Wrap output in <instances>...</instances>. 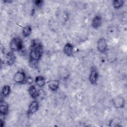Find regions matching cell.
Segmentation results:
<instances>
[{"mask_svg":"<svg viewBox=\"0 0 127 127\" xmlns=\"http://www.w3.org/2000/svg\"><path fill=\"white\" fill-rule=\"evenodd\" d=\"M44 53L42 43L37 39L31 41L29 52V65L31 67H37L38 62Z\"/></svg>","mask_w":127,"mask_h":127,"instance_id":"1","label":"cell"},{"mask_svg":"<svg viewBox=\"0 0 127 127\" xmlns=\"http://www.w3.org/2000/svg\"><path fill=\"white\" fill-rule=\"evenodd\" d=\"M23 47L21 39L19 37L13 38L9 43V48L12 52H19Z\"/></svg>","mask_w":127,"mask_h":127,"instance_id":"2","label":"cell"},{"mask_svg":"<svg viewBox=\"0 0 127 127\" xmlns=\"http://www.w3.org/2000/svg\"><path fill=\"white\" fill-rule=\"evenodd\" d=\"M26 76L23 70H18L14 75V81L18 84H22L26 82Z\"/></svg>","mask_w":127,"mask_h":127,"instance_id":"3","label":"cell"},{"mask_svg":"<svg viewBox=\"0 0 127 127\" xmlns=\"http://www.w3.org/2000/svg\"><path fill=\"white\" fill-rule=\"evenodd\" d=\"M113 106L116 108H124L126 105L125 98L122 96H117L113 98L112 100Z\"/></svg>","mask_w":127,"mask_h":127,"instance_id":"4","label":"cell"},{"mask_svg":"<svg viewBox=\"0 0 127 127\" xmlns=\"http://www.w3.org/2000/svg\"><path fill=\"white\" fill-rule=\"evenodd\" d=\"M107 42L105 38H100L97 42V48L99 52L105 53L107 50Z\"/></svg>","mask_w":127,"mask_h":127,"instance_id":"5","label":"cell"},{"mask_svg":"<svg viewBox=\"0 0 127 127\" xmlns=\"http://www.w3.org/2000/svg\"><path fill=\"white\" fill-rule=\"evenodd\" d=\"M99 78V74L95 68H92L89 77V80L90 83L92 85L97 84Z\"/></svg>","mask_w":127,"mask_h":127,"instance_id":"6","label":"cell"},{"mask_svg":"<svg viewBox=\"0 0 127 127\" xmlns=\"http://www.w3.org/2000/svg\"><path fill=\"white\" fill-rule=\"evenodd\" d=\"M16 57L13 52H8L5 55V61L7 65H12L16 62Z\"/></svg>","mask_w":127,"mask_h":127,"instance_id":"7","label":"cell"},{"mask_svg":"<svg viewBox=\"0 0 127 127\" xmlns=\"http://www.w3.org/2000/svg\"><path fill=\"white\" fill-rule=\"evenodd\" d=\"M39 108V104L37 101H33L29 105L28 112L29 114H34L36 113Z\"/></svg>","mask_w":127,"mask_h":127,"instance_id":"8","label":"cell"},{"mask_svg":"<svg viewBox=\"0 0 127 127\" xmlns=\"http://www.w3.org/2000/svg\"><path fill=\"white\" fill-rule=\"evenodd\" d=\"M64 53L65 55L68 57L72 56L73 55V46L70 43H66L63 49Z\"/></svg>","mask_w":127,"mask_h":127,"instance_id":"9","label":"cell"},{"mask_svg":"<svg viewBox=\"0 0 127 127\" xmlns=\"http://www.w3.org/2000/svg\"><path fill=\"white\" fill-rule=\"evenodd\" d=\"M102 23V17L100 15L95 16L92 20L91 26L94 29H97L99 28Z\"/></svg>","mask_w":127,"mask_h":127,"instance_id":"10","label":"cell"},{"mask_svg":"<svg viewBox=\"0 0 127 127\" xmlns=\"http://www.w3.org/2000/svg\"><path fill=\"white\" fill-rule=\"evenodd\" d=\"M49 88L52 91H57L59 88L60 82L58 80H51L47 82Z\"/></svg>","mask_w":127,"mask_h":127,"instance_id":"11","label":"cell"},{"mask_svg":"<svg viewBox=\"0 0 127 127\" xmlns=\"http://www.w3.org/2000/svg\"><path fill=\"white\" fill-rule=\"evenodd\" d=\"M8 105L4 101H0V114L2 116H5L8 113Z\"/></svg>","mask_w":127,"mask_h":127,"instance_id":"12","label":"cell"},{"mask_svg":"<svg viewBox=\"0 0 127 127\" xmlns=\"http://www.w3.org/2000/svg\"><path fill=\"white\" fill-rule=\"evenodd\" d=\"M28 92L31 96L34 99H36L39 95V92L34 85H30L28 89Z\"/></svg>","mask_w":127,"mask_h":127,"instance_id":"13","label":"cell"},{"mask_svg":"<svg viewBox=\"0 0 127 127\" xmlns=\"http://www.w3.org/2000/svg\"><path fill=\"white\" fill-rule=\"evenodd\" d=\"M35 82L36 85L41 88L43 87L46 84V80L45 78L41 75L37 76L35 79Z\"/></svg>","mask_w":127,"mask_h":127,"instance_id":"14","label":"cell"},{"mask_svg":"<svg viewBox=\"0 0 127 127\" xmlns=\"http://www.w3.org/2000/svg\"><path fill=\"white\" fill-rule=\"evenodd\" d=\"M32 31V29L31 26L30 25H27L25 26L22 29V35L23 36V37L25 38L28 37L31 34Z\"/></svg>","mask_w":127,"mask_h":127,"instance_id":"15","label":"cell"},{"mask_svg":"<svg viewBox=\"0 0 127 127\" xmlns=\"http://www.w3.org/2000/svg\"><path fill=\"white\" fill-rule=\"evenodd\" d=\"M124 4V1L122 0H114L112 1L113 7L116 9H119L122 7Z\"/></svg>","mask_w":127,"mask_h":127,"instance_id":"16","label":"cell"},{"mask_svg":"<svg viewBox=\"0 0 127 127\" xmlns=\"http://www.w3.org/2000/svg\"><path fill=\"white\" fill-rule=\"evenodd\" d=\"M121 121L119 118H114L112 119L109 124V127H119L121 126Z\"/></svg>","mask_w":127,"mask_h":127,"instance_id":"17","label":"cell"},{"mask_svg":"<svg viewBox=\"0 0 127 127\" xmlns=\"http://www.w3.org/2000/svg\"><path fill=\"white\" fill-rule=\"evenodd\" d=\"M10 91H11L10 87L9 85H6L3 86V87L2 88L1 94L3 97H6L9 95Z\"/></svg>","mask_w":127,"mask_h":127,"instance_id":"18","label":"cell"},{"mask_svg":"<svg viewBox=\"0 0 127 127\" xmlns=\"http://www.w3.org/2000/svg\"><path fill=\"white\" fill-rule=\"evenodd\" d=\"M44 3V1L42 0H35L34 1V4L35 6L38 7H40Z\"/></svg>","mask_w":127,"mask_h":127,"instance_id":"19","label":"cell"},{"mask_svg":"<svg viewBox=\"0 0 127 127\" xmlns=\"http://www.w3.org/2000/svg\"><path fill=\"white\" fill-rule=\"evenodd\" d=\"M32 82H33V80L31 77H28L26 78V82H28L29 84H31L32 83Z\"/></svg>","mask_w":127,"mask_h":127,"instance_id":"20","label":"cell"},{"mask_svg":"<svg viewBox=\"0 0 127 127\" xmlns=\"http://www.w3.org/2000/svg\"><path fill=\"white\" fill-rule=\"evenodd\" d=\"M0 127H3L4 126V122L2 121L1 120H0Z\"/></svg>","mask_w":127,"mask_h":127,"instance_id":"21","label":"cell"},{"mask_svg":"<svg viewBox=\"0 0 127 127\" xmlns=\"http://www.w3.org/2000/svg\"><path fill=\"white\" fill-rule=\"evenodd\" d=\"M3 2H7V3H9V2H11V1H10V0H5V1H3Z\"/></svg>","mask_w":127,"mask_h":127,"instance_id":"22","label":"cell"}]
</instances>
